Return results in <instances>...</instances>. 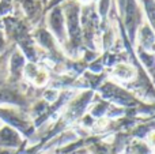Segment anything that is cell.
Wrapping results in <instances>:
<instances>
[{"mask_svg":"<svg viewBox=\"0 0 155 154\" xmlns=\"http://www.w3.org/2000/svg\"><path fill=\"white\" fill-rule=\"evenodd\" d=\"M45 79H46L45 72H40V76H37V83H42Z\"/></svg>","mask_w":155,"mask_h":154,"instance_id":"cell-1","label":"cell"},{"mask_svg":"<svg viewBox=\"0 0 155 154\" xmlns=\"http://www.w3.org/2000/svg\"><path fill=\"white\" fill-rule=\"evenodd\" d=\"M151 141H153V143H155V134H154L153 136H151Z\"/></svg>","mask_w":155,"mask_h":154,"instance_id":"cell-2","label":"cell"}]
</instances>
